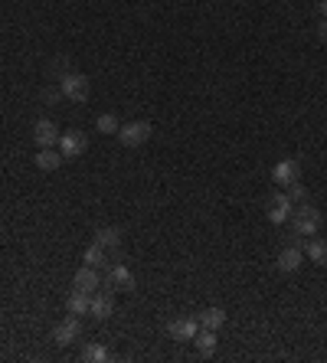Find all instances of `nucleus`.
<instances>
[{
	"label": "nucleus",
	"instance_id": "1",
	"mask_svg": "<svg viewBox=\"0 0 327 363\" xmlns=\"http://www.w3.org/2000/svg\"><path fill=\"white\" fill-rule=\"evenodd\" d=\"M291 223H295V233H298V236H317V233H321V213H317L315 206H308V203H304V206H298V210H295V213H291Z\"/></svg>",
	"mask_w": 327,
	"mask_h": 363
},
{
	"label": "nucleus",
	"instance_id": "2",
	"mask_svg": "<svg viewBox=\"0 0 327 363\" xmlns=\"http://www.w3.org/2000/svg\"><path fill=\"white\" fill-rule=\"evenodd\" d=\"M59 95L69 101H86L88 99V79L79 72H63L59 75Z\"/></svg>",
	"mask_w": 327,
	"mask_h": 363
},
{
	"label": "nucleus",
	"instance_id": "3",
	"mask_svg": "<svg viewBox=\"0 0 327 363\" xmlns=\"http://www.w3.org/2000/svg\"><path fill=\"white\" fill-rule=\"evenodd\" d=\"M265 213H268V223L281 226V223H288V219H291V213H295V203H291L288 193H272V197H268V203H265Z\"/></svg>",
	"mask_w": 327,
	"mask_h": 363
},
{
	"label": "nucleus",
	"instance_id": "4",
	"mask_svg": "<svg viewBox=\"0 0 327 363\" xmlns=\"http://www.w3.org/2000/svg\"><path fill=\"white\" fill-rule=\"evenodd\" d=\"M105 285L112 291H135V275H131V268L125 262H115L105 272Z\"/></svg>",
	"mask_w": 327,
	"mask_h": 363
},
{
	"label": "nucleus",
	"instance_id": "5",
	"mask_svg": "<svg viewBox=\"0 0 327 363\" xmlns=\"http://www.w3.org/2000/svg\"><path fill=\"white\" fill-rule=\"evenodd\" d=\"M151 121H131V125L118 128V141L125 144V148H138V144H144V141L151 138Z\"/></svg>",
	"mask_w": 327,
	"mask_h": 363
},
{
	"label": "nucleus",
	"instance_id": "6",
	"mask_svg": "<svg viewBox=\"0 0 327 363\" xmlns=\"http://www.w3.org/2000/svg\"><path fill=\"white\" fill-rule=\"evenodd\" d=\"M79 334H82V324H79V317H76V314L63 317L59 324L52 327V340H56L59 347H69L72 340H79Z\"/></svg>",
	"mask_w": 327,
	"mask_h": 363
},
{
	"label": "nucleus",
	"instance_id": "7",
	"mask_svg": "<svg viewBox=\"0 0 327 363\" xmlns=\"http://www.w3.org/2000/svg\"><path fill=\"white\" fill-rule=\"evenodd\" d=\"M298 177H301V164H298V157H285V161H278L275 170H272V180H275V184H281V187L295 184Z\"/></svg>",
	"mask_w": 327,
	"mask_h": 363
},
{
	"label": "nucleus",
	"instance_id": "8",
	"mask_svg": "<svg viewBox=\"0 0 327 363\" xmlns=\"http://www.w3.org/2000/svg\"><path fill=\"white\" fill-rule=\"evenodd\" d=\"M59 138H63V135H59V128L52 125L50 118H39L37 125H33V141H37L39 148H56Z\"/></svg>",
	"mask_w": 327,
	"mask_h": 363
},
{
	"label": "nucleus",
	"instance_id": "9",
	"mask_svg": "<svg viewBox=\"0 0 327 363\" xmlns=\"http://www.w3.org/2000/svg\"><path fill=\"white\" fill-rule=\"evenodd\" d=\"M197 331H200V317H177L167 324V334L174 340H193Z\"/></svg>",
	"mask_w": 327,
	"mask_h": 363
},
{
	"label": "nucleus",
	"instance_id": "10",
	"mask_svg": "<svg viewBox=\"0 0 327 363\" xmlns=\"http://www.w3.org/2000/svg\"><path fill=\"white\" fill-rule=\"evenodd\" d=\"M88 314L95 317V321H108L115 314V298H112V291H92V308H88Z\"/></svg>",
	"mask_w": 327,
	"mask_h": 363
},
{
	"label": "nucleus",
	"instance_id": "11",
	"mask_svg": "<svg viewBox=\"0 0 327 363\" xmlns=\"http://www.w3.org/2000/svg\"><path fill=\"white\" fill-rule=\"evenodd\" d=\"M86 131H66L63 138H59V150H63V157H79L82 150H86Z\"/></svg>",
	"mask_w": 327,
	"mask_h": 363
},
{
	"label": "nucleus",
	"instance_id": "12",
	"mask_svg": "<svg viewBox=\"0 0 327 363\" xmlns=\"http://www.w3.org/2000/svg\"><path fill=\"white\" fill-rule=\"evenodd\" d=\"M99 282L101 278H99V268H95V265H82V268L76 272V278H72V285L82 288V291H88V295L99 288Z\"/></svg>",
	"mask_w": 327,
	"mask_h": 363
},
{
	"label": "nucleus",
	"instance_id": "13",
	"mask_svg": "<svg viewBox=\"0 0 327 363\" xmlns=\"http://www.w3.org/2000/svg\"><path fill=\"white\" fill-rule=\"evenodd\" d=\"M301 259H304V252L298 249V246H285V249L278 252V268H281V272H298V268H301Z\"/></svg>",
	"mask_w": 327,
	"mask_h": 363
},
{
	"label": "nucleus",
	"instance_id": "14",
	"mask_svg": "<svg viewBox=\"0 0 327 363\" xmlns=\"http://www.w3.org/2000/svg\"><path fill=\"white\" fill-rule=\"evenodd\" d=\"M66 157H63V150H52V148H39V154L33 157V164H37L39 170H59V164H63Z\"/></svg>",
	"mask_w": 327,
	"mask_h": 363
},
{
	"label": "nucleus",
	"instance_id": "15",
	"mask_svg": "<svg viewBox=\"0 0 327 363\" xmlns=\"http://www.w3.org/2000/svg\"><path fill=\"white\" fill-rule=\"evenodd\" d=\"M66 308H69V314H76V317H82V314H88V308H92V295L82 288H76L69 298H66Z\"/></svg>",
	"mask_w": 327,
	"mask_h": 363
},
{
	"label": "nucleus",
	"instance_id": "16",
	"mask_svg": "<svg viewBox=\"0 0 327 363\" xmlns=\"http://www.w3.org/2000/svg\"><path fill=\"white\" fill-rule=\"evenodd\" d=\"M223 324H226V311L223 308H206L200 314V327H206V331H219Z\"/></svg>",
	"mask_w": 327,
	"mask_h": 363
},
{
	"label": "nucleus",
	"instance_id": "17",
	"mask_svg": "<svg viewBox=\"0 0 327 363\" xmlns=\"http://www.w3.org/2000/svg\"><path fill=\"white\" fill-rule=\"evenodd\" d=\"M193 344H197V351H200L203 357H210V353L216 351V344H219V340H216V331L200 327V331H197V337H193Z\"/></svg>",
	"mask_w": 327,
	"mask_h": 363
},
{
	"label": "nucleus",
	"instance_id": "18",
	"mask_svg": "<svg viewBox=\"0 0 327 363\" xmlns=\"http://www.w3.org/2000/svg\"><path fill=\"white\" fill-rule=\"evenodd\" d=\"M95 242L105 246V249H118V246H121V229H115V226H101L99 233H95Z\"/></svg>",
	"mask_w": 327,
	"mask_h": 363
},
{
	"label": "nucleus",
	"instance_id": "19",
	"mask_svg": "<svg viewBox=\"0 0 327 363\" xmlns=\"http://www.w3.org/2000/svg\"><path fill=\"white\" fill-rule=\"evenodd\" d=\"M304 255H308L311 262H317V265H327V239H315V236H311Z\"/></svg>",
	"mask_w": 327,
	"mask_h": 363
},
{
	"label": "nucleus",
	"instance_id": "20",
	"mask_svg": "<svg viewBox=\"0 0 327 363\" xmlns=\"http://www.w3.org/2000/svg\"><path fill=\"white\" fill-rule=\"evenodd\" d=\"M82 360L86 363H105V360H112V353L105 351L101 344H86V347H82Z\"/></svg>",
	"mask_w": 327,
	"mask_h": 363
},
{
	"label": "nucleus",
	"instance_id": "21",
	"mask_svg": "<svg viewBox=\"0 0 327 363\" xmlns=\"http://www.w3.org/2000/svg\"><path fill=\"white\" fill-rule=\"evenodd\" d=\"M95 128H99L101 135H118V118H115L112 112H105V115H99V118H95Z\"/></svg>",
	"mask_w": 327,
	"mask_h": 363
},
{
	"label": "nucleus",
	"instance_id": "22",
	"mask_svg": "<svg viewBox=\"0 0 327 363\" xmlns=\"http://www.w3.org/2000/svg\"><path fill=\"white\" fill-rule=\"evenodd\" d=\"M82 259H86V265H95V268H101V265H105V246L92 242V246L86 249V255H82Z\"/></svg>",
	"mask_w": 327,
	"mask_h": 363
},
{
	"label": "nucleus",
	"instance_id": "23",
	"mask_svg": "<svg viewBox=\"0 0 327 363\" xmlns=\"http://www.w3.org/2000/svg\"><path fill=\"white\" fill-rule=\"evenodd\" d=\"M285 193L291 197V203H304V200H308V190H304L298 180H295V184H288V187H285Z\"/></svg>",
	"mask_w": 327,
	"mask_h": 363
},
{
	"label": "nucleus",
	"instance_id": "24",
	"mask_svg": "<svg viewBox=\"0 0 327 363\" xmlns=\"http://www.w3.org/2000/svg\"><path fill=\"white\" fill-rule=\"evenodd\" d=\"M317 39H321V43H327V20H321V26H317Z\"/></svg>",
	"mask_w": 327,
	"mask_h": 363
},
{
	"label": "nucleus",
	"instance_id": "25",
	"mask_svg": "<svg viewBox=\"0 0 327 363\" xmlns=\"http://www.w3.org/2000/svg\"><path fill=\"white\" fill-rule=\"evenodd\" d=\"M317 10H321V13L327 17V0H317Z\"/></svg>",
	"mask_w": 327,
	"mask_h": 363
}]
</instances>
